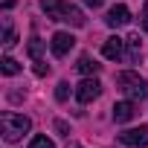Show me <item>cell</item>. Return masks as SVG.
<instances>
[{"label": "cell", "instance_id": "277c9868", "mask_svg": "<svg viewBox=\"0 0 148 148\" xmlns=\"http://www.w3.org/2000/svg\"><path fill=\"white\" fill-rule=\"evenodd\" d=\"M99 93H102V84H99V79H84V82L76 87V99H79L82 105H90L93 99H99Z\"/></svg>", "mask_w": 148, "mask_h": 148}, {"label": "cell", "instance_id": "ac0fdd59", "mask_svg": "<svg viewBox=\"0 0 148 148\" xmlns=\"http://www.w3.org/2000/svg\"><path fill=\"white\" fill-rule=\"evenodd\" d=\"M52 128H55L61 136H70V125H67L64 119H55V122H52Z\"/></svg>", "mask_w": 148, "mask_h": 148}, {"label": "cell", "instance_id": "8992f818", "mask_svg": "<svg viewBox=\"0 0 148 148\" xmlns=\"http://www.w3.org/2000/svg\"><path fill=\"white\" fill-rule=\"evenodd\" d=\"M105 23H108L110 29L128 26V23H131V12H128V6H122V3L110 6V9H108V18H105Z\"/></svg>", "mask_w": 148, "mask_h": 148}, {"label": "cell", "instance_id": "5b68a950", "mask_svg": "<svg viewBox=\"0 0 148 148\" xmlns=\"http://www.w3.org/2000/svg\"><path fill=\"white\" fill-rule=\"evenodd\" d=\"M73 47H76V38H73L70 32H55V35H52V41H49V49H52V55H55V58H64Z\"/></svg>", "mask_w": 148, "mask_h": 148}, {"label": "cell", "instance_id": "6da1fadb", "mask_svg": "<svg viewBox=\"0 0 148 148\" xmlns=\"http://www.w3.org/2000/svg\"><path fill=\"white\" fill-rule=\"evenodd\" d=\"M29 128H32V119L23 116V113H12V110H6L3 116H0V131H3V139H6V142H18Z\"/></svg>", "mask_w": 148, "mask_h": 148}, {"label": "cell", "instance_id": "9c48e42d", "mask_svg": "<svg viewBox=\"0 0 148 148\" xmlns=\"http://www.w3.org/2000/svg\"><path fill=\"white\" fill-rule=\"evenodd\" d=\"M41 9L49 21H61L64 9H67V0H41Z\"/></svg>", "mask_w": 148, "mask_h": 148}, {"label": "cell", "instance_id": "4fadbf2b", "mask_svg": "<svg viewBox=\"0 0 148 148\" xmlns=\"http://www.w3.org/2000/svg\"><path fill=\"white\" fill-rule=\"evenodd\" d=\"M26 52H29L32 58H41V52H44V41H41V38H32V41L26 44Z\"/></svg>", "mask_w": 148, "mask_h": 148}, {"label": "cell", "instance_id": "ba28073f", "mask_svg": "<svg viewBox=\"0 0 148 148\" xmlns=\"http://www.w3.org/2000/svg\"><path fill=\"white\" fill-rule=\"evenodd\" d=\"M134 116H136V102L125 99V102H116L113 105V119L116 122H131Z\"/></svg>", "mask_w": 148, "mask_h": 148}, {"label": "cell", "instance_id": "8fae6325", "mask_svg": "<svg viewBox=\"0 0 148 148\" xmlns=\"http://www.w3.org/2000/svg\"><path fill=\"white\" fill-rule=\"evenodd\" d=\"M99 67H102V64H96L90 55H82V58H79V64H76V70L82 73V76H96Z\"/></svg>", "mask_w": 148, "mask_h": 148}, {"label": "cell", "instance_id": "9a60e30c", "mask_svg": "<svg viewBox=\"0 0 148 148\" xmlns=\"http://www.w3.org/2000/svg\"><path fill=\"white\" fill-rule=\"evenodd\" d=\"M67 96H70V84H67V82H58V87H55V99H58V102H67Z\"/></svg>", "mask_w": 148, "mask_h": 148}, {"label": "cell", "instance_id": "52a82bcc", "mask_svg": "<svg viewBox=\"0 0 148 148\" xmlns=\"http://www.w3.org/2000/svg\"><path fill=\"white\" fill-rule=\"evenodd\" d=\"M125 44H128V41H122L119 35H110V38L102 44V55H105V58H110V61H119V58H122V52H125Z\"/></svg>", "mask_w": 148, "mask_h": 148}, {"label": "cell", "instance_id": "2e32d148", "mask_svg": "<svg viewBox=\"0 0 148 148\" xmlns=\"http://www.w3.org/2000/svg\"><path fill=\"white\" fill-rule=\"evenodd\" d=\"M18 44V35H15V29L12 26H6V35H3V47L9 49V47H15Z\"/></svg>", "mask_w": 148, "mask_h": 148}, {"label": "cell", "instance_id": "44dd1931", "mask_svg": "<svg viewBox=\"0 0 148 148\" xmlns=\"http://www.w3.org/2000/svg\"><path fill=\"white\" fill-rule=\"evenodd\" d=\"M73 148H82V145H73Z\"/></svg>", "mask_w": 148, "mask_h": 148}, {"label": "cell", "instance_id": "7c38bea8", "mask_svg": "<svg viewBox=\"0 0 148 148\" xmlns=\"http://www.w3.org/2000/svg\"><path fill=\"white\" fill-rule=\"evenodd\" d=\"M0 70H3L6 76H15V73H21V64L12 55H3V58H0Z\"/></svg>", "mask_w": 148, "mask_h": 148}, {"label": "cell", "instance_id": "ffe728a7", "mask_svg": "<svg viewBox=\"0 0 148 148\" xmlns=\"http://www.w3.org/2000/svg\"><path fill=\"white\" fill-rule=\"evenodd\" d=\"M84 3H87L90 9H99V6H102V0H84Z\"/></svg>", "mask_w": 148, "mask_h": 148}, {"label": "cell", "instance_id": "30bf717a", "mask_svg": "<svg viewBox=\"0 0 148 148\" xmlns=\"http://www.w3.org/2000/svg\"><path fill=\"white\" fill-rule=\"evenodd\" d=\"M64 23H73V26H84V12L79 9V6H73V3H67V9H64V18H61Z\"/></svg>", "mask_w": 148, "mask_h": 148}, {"label": "cell", "instance_id": "e0dca14e", "mask_svg": "<svg viewBox=\"0 0 148 148\" xmlns=\"http://www.w3.org/2000/svg\"><path fill=\"white\" fill-rule=\"evenodd\" d=\"M32 70H35V76H47V73H49V64L41 61V58H35V67H32Z\"/></svg>", "mask_w": 148, "mask_h": 148}, {"label": "cell", "instance_id": "d6986e66", "mask_svg": "<svg viewBox=\"0 0 148 148\" xmlns=\"http://www.w3.org/2000/svg\"><path fill=\"white\" fill-rule=\"evenodd\" d=\"M142 26L148 29V0H145V6H142Z\"/></svg>", "mask_w": 148, "mask_h": 148}, {"label": "cell", "instance_id": "7a4b0ae2", "mask_svg": "<svg viewBox=\"0 0 148 148\" xmlns=\"http://www.w3.org/2000/svg\"><path fill=\"white\" fill-rule=\"evenodd\" d=\"M116 84L122 87V93H125L131 102H142V99H148V82L139 79L136 73H119V76H116Z\"/></svg>", "mask_w": 148, "mask_h": 148}, {"label": "cell", "instance_id": "5bb4252c", "mask_svg": "<svg viewBox=\"0 0 148 148\" xmlns=\"http://www.w3.org/2000/svg\"><path fill=\"white\" fill-rule=\"evenodd\" d=\"M29 148H55V142L49 139V136H32V142H29Z\"/></svg>", "mask_w": 148, "mask_h": 148}, {"label": "cell", "instance_id": "3957f363", "mask_svg": "<svg viewBox=\"0 0 148 148\" xmlns=\"http://www.w3.org/2000/svg\"><path fill=\"white\" fill-rule=\"evenodd\" d=\"M119 142H122V145H131V148H145V145H148V125L122 131V134H119Z\"/></svg>", "mask_w": 148, "mask_h": 148}]
</instances>
